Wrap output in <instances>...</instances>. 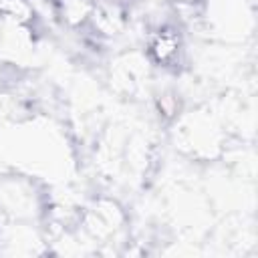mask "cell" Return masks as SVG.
Returning <instances> with one entry per match:
<instances>
[{"label": "cell", "mask_w": 258, "mask_h": 258, "mask_svg": "<svg viewBox=\"0 0 258 258\" xmlns=\"http://www.w3.org/2000/svg\"><path fill=\"white\" fill-rule=\"evenodd\" d=\"M177 50H179V38L169 28L159 30L151 40V52L161 64H171L173 58L177 56Z\"/></svg>", "instance_id": "obj_1"}]
</instances>
